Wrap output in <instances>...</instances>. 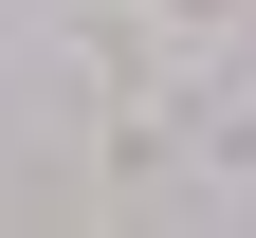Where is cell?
Returning a JSON list of instances; mask_svg holds the SVG:
<instances>
[{
	"instance_id": "1",
	"label": "cell",
	"mask_w": 256,
	"mask_h": 238,
	"mask_svg": "<svg viewBox=\"0 0 256 238\" xmlns=\"http://www.w3.org/2000/svg\"><path fill=\"white\" fill-rule=\"evenodd\" d=\"M165 19H238V0H165Z\"/></svg>"
}]
</instances>
